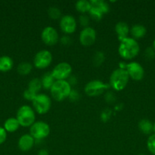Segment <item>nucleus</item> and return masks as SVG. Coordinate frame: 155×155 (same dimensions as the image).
Returning <instances> with one entry per match:
<instances>
[{
	"mask_svg": "<svg viewBox=\"0 0 155 155\" xmlns=\"http://www.w3.org/2000/svg\"><path fill=\"white\" fill-rule=\"evenodd\" d=\"M140 47L133 38L127 37L120 42L118 51L119 55L126 60H130L138 55Z\"/></svg>",
	"mask_w": 155,
	"mask_h": 155,
	"instance_id": "obj_1",
	"label": "nucleus"
},
{
	"mask_svg": "<svg viewBox=\"0 0 155 155\" xmlns=\"http://www.w3.org/2000/svg\"><path fill=\"white\" fill-rule=\"evenodd\" d=\"M129 80L128 72L124 68H118L111 74L109 77V86L115 91H121L127 86Z\"/></svg>",
	"mask_w": 155,
	"mask_h": 155,
	"instance_id": "obj_2",
	"label": "nucleus"
},
{
	"mask_svg": "<svg viewBox=\"0 0 155 155\" xmlns=\"http://www.w3.org/2000/svg\"><path fill=\"white\" fill-rule=\"evenodd\" d=\"M71 92V84L66 80H56L50 89L52 97L57 101H63L69 97Z\"/></svg>",
	"mask_w": 155,
	"mask_h": 155,
	"instance_id": "obj_3",
	"label": "nucleus"
},
{
	"mask_svg": "<svg viewBox=\"0 0 155 155\" xmlns=\"http://www.w3.org/2000/svg\"><path fill=\"white\" fill-rule=\"evenodd\" d=\"M16 119L21 127H31L35 123L36 119L34 110L28 105L21 106L17 112Z\"/></svg>",
	"mask_w": 155,
	"mask_h": 155,
	"instance_id": "obj_4",
	"label": "nucleus"
},
{
	"mask_svg": "<svg viewBox=\"0 0 155 155\" xmlns=\"http://www.w3.org/2000/svg\"><path fill=\"white\" fill-rule=\"evenodd\" d=\"M33 107L36 113L40 114H45L51 107V99L45 94H37L32 101Z\"/></svg>",
	"mask_w": 155,
	"mask_h": 155,
	"instance_id": "obj_5",
	"label": "nucleus"
},
{
	"mask_svg": "<svg viewBox=\"0 0 155 155\" xmlns=\"http://www.w3.org/2000/svg\"><path fill=\"white\" fill-rule=\"evenodd\" d=\"M50 133V126L43 121L35 122L30 127V136L34 139H43L49 136Z\"/></svg>",
	"mask_w": 155,
	"mask_h": 155,
	"instance_id": "obj_6",
	"label": "nucleus"
},
{
	"mask_svg": "<svg viewBox=\"0 0 155 155\" xmlns=\"http://www.w3.org/2000/svg\"><path fill=\"white\" fill-rule=\"evenodd\" d=\"M109 85L100 80H95L88 82L84 87L85 93L90 97H96L101 95L105 89L109 88Z\"/></svg>",
	"mask_w": 155,
	"mask_h": 155,
	"instance_id": "obj_7",
	"label": "nucleus"
},
{
	"mask_svg": "<svg viewBox=\"0 0 155 155\" xmlns=\"http://www.w3.org/2000/svg\"><path fill=\"white\" fill-rule=\"evenodd\" d=\"M53 60V55L48 50L38 51L33 58V64L37 69H45L49 67Z\"/></svg>",
	"mask_w": 155,
	"mask_h": 155,
	"instance_id": "obj_8",
	"label": "nucleus"
},
{
	"mask_svg": "<svg viewBox=\"0 0 155 155\" xmlns=\"http://www.w3.org/2000/svg\"><path fill=\"white\" fill-rule=\"evenodd\" d=\"M72 68L68 63L61 62L58 64L52 71V75L56 80H65L71 74Z\"/></svg>",
	"mask_w": 155,
	"mask_h": 155,
	"instance_id": "obj_9",
	"label": "nucleus"
},
{
	"mask_svg": "<svg viewBox=\"0 0 155 155\" xmlns=\"http://www.w3.org/2000/svg\"><path fill=\"white\" fill-rule=\"evenodd\" d=\"M97 39L96 30L91 27H87L81 31L79 40L84 46H90L95 42Z\"/></svg>",
	"mask_w": 155,
	"mask_h": 155,
	"instance_id": "obj_10",
	"label": "nucleus"
},
{
	"mask_svg": "<svg viewBox=\"0 0 155 155\" xmlns=\"http://www.w3.org/2000/svg\"><path fill=\"white\" fill-rule=\"evenodd\" d=\"M126 70L129 77L134 80L139 81L144 76V70L143 67L138 62H130L126 65Z\"/></svg>",
	"mask_w": 155,
	"mask_h": 155,
	"instance_id": "obj_11",
	"label": "nucleus"
},
{
	"mask_svg": "<svg viewBox=\"0 0 155 155\" xmlns=\"http://www.w3.org/2000/svg\"><path fill=\"white\" fill-rule=\"evenodd\" d=\"M42 41L47 45H54L59 41V34L55 28L52 27H46L41 33Z\"/></svg>",
	"mask_w": 155,
	"mask_h": 155,
	"instance_id": "obj_12",
	"label": "nucleus"
},
{
	"mask_svg": "<svg viewBox=\"0 0 155 155\" xmlns=\"http://www.w3.org/2000/svg\"><path fill=\"white\" fill-rule=\"evenodd\" d=\"M60 28L64 33H73L77 28V22L74 18L71 15H65L60 20Z\"/></svg>",
	"mask_w": 155,
	"mask_h": 155,
	"instance_id": "obj_13",
	"label": "nucleus"
},
{
	"mask_svg": "<svg viewBox=\"0 0 155 155\" xmlns=\"http://www.w3.org/2000/svg\"><path fill=\"white\" fill-rule=\"evenodd\" d=\"M18 145L21 151L26 152L33 148L34 145V139L30 134H24L20 137Z\"/></svg>",
	"mask_w": 155,
	"mask_h": 155,
	"instance_id": "obj_14",
	"label": "nucleus"
},
{
	"mask_svg": "<svg viewBox=\"0 0 155 155\" xmlns=\"http://www.w3.org/2000/svg\"><path fill=\"white\" fill-rule=\"evenodd\" d=\"M115 33L118 36V39L121 42L123 39L128 37L129 33V26L125 22H119L115 24Z\"/></svg>",
	"mask_w": 155,
	"mask_h": 155,
	"instance_id": "obj_15",
	"label": "nucleus"
},
{
	"mask_svg": "<svg viewBox=\"0 0 155 155\" xmlns=\"http://www.w3.org/2000/svg\"><path fill=\"white\" fill-rule=\"evenodd\" d=\"M129 32L133 36V39H141L145 36L147 30L145 27L141 24H135L129 30Z\"/></svg>",
	"mask_w": 155,
	"mask_h": 155,
	"instance_id": "obj_16",
	"label": "nucleus"
},
{
	"mask_svg": "<svg viewBox=\"0 0 155 155\" xmlns=\"http://www.w3.org/2000/svg\"><path fill=\"white\" fill-rule=\"evenodd\" d=\"M20 127V124L18 123V120L16 118L11 117L9 119L6 120L4 123V127L6 132H9V133H14L16 130H18Z\"/></svg>",
	"mask_w": 155,
	"mask_h": 155,
	"instance_id": "obj_17",
	"label": "nucleus"
},
{
	"mask_svg": "<svg viewBox=\"0 0 155 155\" xmlns=\"http://www.w3.org/2000/svg\"><path fill=\"white\" fill-rule=\"evenodd\" d=\"M13 61L9 56H1L0 57V71L7 72L13 68Z\"/></svg>",
	"mask_w": 155,
	"mask_h": 155,
	"instance_id": "obj_18",
	"label": "nucleus"
},
{
	"mask_svg": "<svg viewBox=\"0 0 155 155\" xmlns=\"http://www.w3.org/2000/svg\"><path fill=\"white\" fill-rule=\"evenodd\" d=\"M138 128L144 134H150L153 131V125L149 120L143 119L138 124Z\"/></svg>",
	"mask_w": 155,
	"mask_h": 155,
	"instance_id": "obj_19",
	"label": "nucleus"
},
{
	"mask_svg": "<svg viewBox=\"0 0 155 155\" xmlns=\"http://www.w3.org/2000/svg\"><path fill=\"white\" fill-rule=\"evenodd\" d=\"M56 82V80L54 77L52 75V73H46L43 76L42 79H41V83H42V86L45 89H50L54 83Z\"/></svg>",
	"mask_w": 155,
	"mask_h": 155,
	"instance_id": "obj_20",
	"label": "nucleus"
},
{
	"mask_svg": "<svg viewBox=\"0 0 155 155\" xmlns=\"http://www.w3.org/2000/svg\"><path fill=\"white\" fill-rule=\"evenodd\" d=\"M91 5L90 1L87 0H79L76 2L75 3V8L76 10L78 11L81 13L84 14L86 12H89L91 10Z\"/></svg>",
	"mask_w": 155,
	"mask_h": 155,
	"instance_id": "obj_21",
	"label": "nucleus"
},
{
	"mask_svg": "<svg viewBox=\"0 0 155 155\" xmlns=\"http://www.w3.org/2000/svg\"><path fill=\"white\" fill-rule=\"evenodd\" d=\"M90 2H91V5L101 11L103 15L109 12V5L106 2L102 1V0H92V1H90Z\"/></svg>",
	"mask_w": 155,
	"mask_h": 155,
	"instance_id": "obj_22",
	"label": "nucleus"
},
{
	"mask_svg": "<svg viewBox=\"0 0 155 155\" xmlns=\"http://www.w3.org/2000/svg\"><path fill=\"white\" fill-rule=\"evenodd\" d=\"M32 68H33V66L31 64L28 62H21L18 66V72L21 75L25 76L31 72Z\"/></svg>",
	"mask_w": 155,
	"mask_h": 155,
	"instance_id": "obj_23",
	"label": "nucleus"
},
{
	"mask_svg": "<svg viewBox=\"0 0 155 155\" xmlns=\"http://www.w3.org/2000/svg\"><path fill=\"white\" fill-rule=\"evenodd\" d=\"M41 87H42V83H41V80L39 78H33L28 83V88L30 90L33 91V92L37 94V92L40 90Z\"/></svg>",
	"mask_w": 155,
	"mask_h": 155,
	"instance_id": "obj_24",
	"label": "nucleus"
},
{
	"mask_svg": "<svg viewBox=\"0 0 155 155\" xmlns=\"http://www.w3.org/2000/svg\"><path fill=\"white\" fill-rule=\"evenodd\" d=\"M90 15H91V18H94L95 20H100L104 15L103 14V12L100 10H99L98 8H97L96 7L91 5V10L89 12Z\"/></svg>",
	"mask_w": 155,
	"mask_h": 155,
	"instance_id": "obj_25",
	"label": "nucleus"
},
{
	"mask_svg": "<svg viewBox=\"0 0 155 155\" xmlns=\"http://www.w3.org/2000/svg\"><path fill=\"white\" fill-rule=\"evenodd\" d=\"M48 15L51 19L56 20L59 19L61 17V12L58 8L51 7L48 10Z\"/></svg>",
	"mask_w": 155,
	"mask_h": 155,
	"instance_id": "obj_26",
	"label": "nucleus"
},
{
	"mask_svg": "<svg viewBox=\"0 0 155 155\" xmlns=\"http://www.w3.org/2000/svg\"><path fill=\"white\" fill-rule=\"evenodd\" d=\"M147 146L149 151H150L151 154L155 155V134L151 135V136L148 138L147 142Z\"/></svg>",
	"mask_w": 155,
	"mask_h": 155,
	"instance_id": "obj_27",
	"label": "nucleus"
},
{
	"mask_svg": "<svg viewBox=\"0 0 155 155\" xmlns=\"http://www.w3.org/2000/svg\"><path fill=\"white\" fill-rule=\"evenodd\" d=\"M94 64L95 66H100L104 61V54L101 51H97L95 53L94 57Z\"/></svg>",
	"mask_w": 155,
	"mask_h": 155,
	"instance_id": "obj_28",
	"label": "nucleus"
},
{
	"mask_svg": "<svg viewBox=\"0 0 155 155\" xmlns=\"http://www.w3.org/2000/svg\"><path fill=\"white\" fill-rule=\"evenodd\" d=\"M36 95H37V94L33 92V91L30 90L29 89H25V91H24V93H23V96H24V98H25L26 100H28V101H33V100L34 99L35 97L36 96Z\"/></svg>",
	"mask_w": 155,
	"mask_h": 155,
	"instance_id": "obj_29",
	"label": "nucleus"
},
{
	"mask_svg": "<svg viewBox=\"0 0 155 155\" xmlns=\"http://www.w3.org/2000/svg\"><path fill=\"white\" fill-rule=\"evenodd\" d=\"M144 56L146 57V58L148 59V60H151L153 58L155 57V52L154 50H153V48H147V49L144 51Z\"/></svg>",
	"mask_w": 155,
	"mask_h": 155,
	"instance_id": "obj_30",
	"label": "nucleus"
},
{
	"mask_svg": "<svg viewBox=\"0 0 155 155\" xmlns=\"http://www.w3.org/2000/svg\"><path fill=\"white\" fill-rule=\"evenodd\" d=\"M7 138V132L3 127H0V145L4 143Z\"/></svg>",
	"mask_w": 155,
	"mask_h": 155,
	"instance_id": "obj_31",
	"label": "nucleus"
},
{
	"mask_svg": "<svg viewBox=\"0 0 155 155\" xmlns=\"http://www.w3.org/2000/svg\"><path fill=\"white\" fill-rule=\"evenodd\" d=\"M79 21H80V24H81L82 26H84V27H87V26L88 25V24H89L90 22L89 17L86 16V15H81V16H80Z\"/></svg>",
	"mask_w": 155,
	"mask_h": 155,
	"instance_id": "obj_32",
	"label": "nucleus"
},
{
	"mask_svg": "<svg viewBox=\"0 0 155 155\" xmlns=\"http://www.w3.org/2000/svg\"><path fill=\"white\" fill-rule=\"evenodd\" d=\"M38 155H48V151L45 149H42L40 151H39Z\"/></svg>",
	"mask_w": 155,
	"mask_h": 155,
	"instance_id": "obj_33",
	"label": "nucleus"
},
{
	"mask_svg": "<svg viewBox=\"0 0 155 155\" xmlns=\"http://www.w3.org/2000/svg\"><path fill=\"white\" fill-rule=\"evenodd\" d=\"M153 48L155 50V40L153 41Z\"/></svg>",
	"mask_w": 155,
	"mask_h": 155,
	"instance_id": "obj_34",
	"label": "nucleus"
},
{
	"mask_svg": "<svg viewBox=\"0 0 155 155\" xmlns=\"http://www.w3.org/2000/svg\"><path fill=\"white\" fill-rule=\"evenodd\" d=\"M153 131H154V133H155V123H154V124H153Z\"/></svg>",
	"mask_w": 155,
	"mask_h": 155,
	"instance_id": "obj_35",
	"label": "nucleus"
},
{
	"mask_svg": "<svg viewBox=\"0 0 155 155\" xmlns=\"http://www.w3.org/2000/svg\"><path fill=\"white\" fill-rule=\"evenodd\" d=\"M139 155H144V154H139Z\"/></svg>",
	"mask_w": 155,
	"mask_h": 155,
	"instance_id": "obj_36",
	"label": "nucleus"
}]
</instances>
